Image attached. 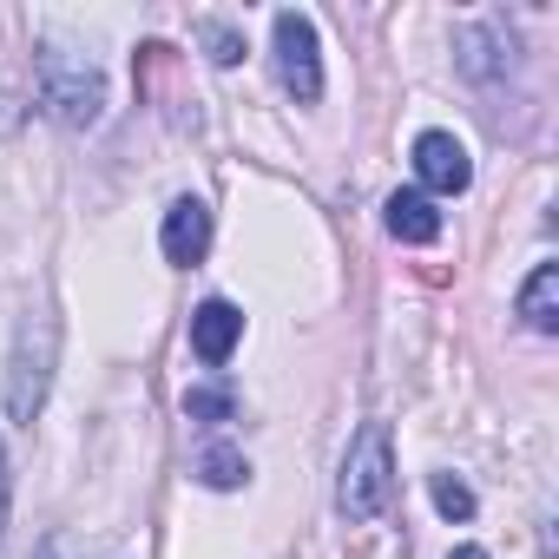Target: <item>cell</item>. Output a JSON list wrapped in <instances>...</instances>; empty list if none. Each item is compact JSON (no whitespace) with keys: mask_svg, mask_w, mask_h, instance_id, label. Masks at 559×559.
I'll return each instance as SVG.
<instances>
[{"mask_svg":"<svg viewBox=\"0 0 559 559\" xmlns=\"http://www.w3.org/2000/svg\"><path fill=\"white\" fill-rule=\"evenodd\" d=\"M270 53H276V80L297 106H317L323 99V40H317V21L284 8L270 27Z\"/></svg>","mask_w":559,"mask_h":559,"instance_id":"cell-4","label":"cell"},{"mask_svg":"<svg viewBox=\"0 0 559 559\" xmlns=\"http://www.w3.org/2000/svg\"><path fill=\"white\" fill-rule=\"evenodd\" d=\"M158 243H165V263H178V270L204 263V250H211V211H204L198 198H178V204L165 211Z\"/></svg>","mask_w":559,"mask_h":559,"instance_id":"cell-6","label":"cell"},{"mask_svg":"<svg viewBox=\"0 0 559 559\" xmlns=\"http://www.w3.org/2000/svg\"><path fill=\"white\" fill-rule=\"evenodd\" d=\"M415 178H421V198H461L474 185V158L454 132H421L415 139Z\"/></svg>","mask_w":559,"mask_h":559,"instance_id":"cell-5","label":"cell"},{"mask_svg":"<svg viewBox=\"0 0 559 559\" xmlns=\"http://www.w3.org/2000/svg\"><path fill=\"white\" fill-rule=\"evenodd\" d=\"M520 323L526 330H539V336H552L559 330V263H539L526 284H520Z\"/></svg>","mask_w":559,"mask_h":559,"instance_id":"cell-8","label":"cell"},{"mask_svg":"<svg viewBox=\"0 0 559 559\" xmlns=\"http://www.w3.org/2000/svg\"><path fill=\"white\" fill-rule=\"evenodd\" d=\"M53 362H60V323L53 317H27L21 336H14V356H8V415L21 428H34V415L47 408Z\"/></svg>","mask_w":559,"mask_h":559,"instance_id":"cell-3","label":"cell"},{"mask_svg":"<svg viewBox=\"0 0 559 559\" xmlns=\"http://www.w3.org/2000/svg\"><path fill=\"white\" fill-rule=\"evenodd\" d=\"M8 500H14V474H8V448H0V539H8Z\"/></svg>","mask_w":559,"mask_h":559,"instance_id":"cell-14","label":"cell"},{"mask_svg":"<svg viewBox=\"0 0 559 559\" xmlns=\"http://www.w3.org/2000/svg\"><path fill=\"white\" fill-rule=\"evenodd\" d=\"M34 86H40V112L73 126V132L99 126V112H106V73L86 53H73V47H40Z\"/></svg>","mask_w":559,"mask_h":559,"instance_id":"cell-1","label":"cell"},{"mask_svg":"<svg viewBox=\"0 0 559 559\" xmlns=\"http://www.w3.org/2000/svg\"><path fill=\"white\" fill-rule=\"evenodd\" d=\"M382 211H389V237H402V243H435L441 237V211L421 191H395Z\"/></svg>","mask_w":559,"mask_h":559,"instance_id":"cell-9","label":"cell"},{"mask_svg":"<svg viewBox=\"0 0 559 559\" xmlns=\"http://www.w3.org/2000/svg\"><path fill=\"white\" fill-rule=\"evenodd\" d=\"M448 559H487V552H480V546H454Z\"/></svg>","mask_w":559,"mask_h":559,"instance_id":"cell-15","label":"cell"},{"mask_svg":"<svg viewBox=\"0 0 559 559\" xmlns=\"http://www.w3.org/2000/svg\"><path fill=\"white\" fill-rule=\"evenodd\" d=\"M198 480H204V487H217V493H230V487H243V480H250V461H243L230 441H211V448L198 454Z\"/></svg>","mask_w":559,"mask_h":559,"instance_id":"cell-10","label":"cell"},{"mask_svg":"<svg viewBox=\"0 0 559 559\" xmlns=\"http://www.w3.org/2000/svg\"><path fill=\"white\" fill-rule=\"evenodd\" d=\"M435 507H441V520H474V487L454 474H435Z\"/></svg>","mask_w":559,"mask_h":559,"instance_id":"cell-12","label":"cell"},{"mask_svg":"<svg viewBox=\"0 0 559 559\" xmlns=\"http://www.w3.org/2000/svg\"><path fill=\"white\" fill-rule=\"evenodd\" d=\"M389 500H395V441H389L382 421H362L356 441H349V454H343L336 507H343V520L369 526V520L389 513Z\"/></svg>","mask_w":559,"mask_h":559,"instance_id":"cell-2","label":"cell"},{"mask_svg":"<svg viewBox=\"0 0 559 559\" xmlns=\"http://www.w3.org/2000/svg\"><path fill=\"white\" fill-rule=\"evenodd\" d=\"M243 343V310L237 304H224V297H211V304H198L191 310V349H198V362H230V349Z\"/></svg>","mask_w":559,"mask_h":559,"instance_id":"cell-7","label":"cell"},{"mask_svg":"<svg viewBox=\"0 0 559 559\" xmlns=\"http://www.w3.org/2000/svg\"><path fill=\"white\" fill-rule=\"evenodd\" d=\"M185 415H191V421H230V415H237V395H230V389H191V395H185Z\"/></svg>","mask_w":559,"mask_h":559,"instance_id":"cell-11","label":"cell"},{"mask_svg":"<svg viewBox=\"0 0 559 559\" xmlns=\"http://www.w3.org/2000/svg\"><path fill=\"white\" fill-rule=\"evenodd\" d=\"M198 34H204V47H211V60H217V67H237V60H243V34H237V27H224V21H204Z\"/></svg>","mask_w":559,"mask_h":559,"instance_id":"cell-13","label":"cell"}]
</instances>
